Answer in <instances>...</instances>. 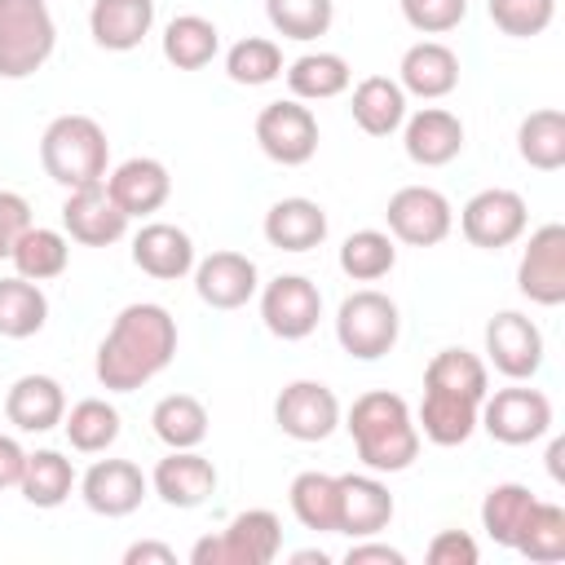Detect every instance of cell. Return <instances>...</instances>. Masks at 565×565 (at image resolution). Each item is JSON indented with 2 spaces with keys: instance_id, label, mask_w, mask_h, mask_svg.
<instances>
[{
  "instance_id": "ffe728a7",
  "label": "cell",
  "mask_w": 565,
  "mask_h": 565,
  "mask_svg": "<svg viewBox=\"0 0 565 565\" xmlns=\"http://www.w3.org/2000/svg\"><path fill=\"white\" fill-rule=\"evenodd\" d=\"M393 512H397V503H393L388 486L375 472H344L340 477V525H335V534L375 539L393 521Z\"/></svg>"
},
{
  "instance_id": "e0dca14e",
  "label": "cell",
  "mask_w": 565,
  "mask_h": 565,
  "mask_svg": "<svg viewBox=\"0 0 565 565\" xmlns=\"http://www.w3.org/2000/svg\"><path fill=\"white\" fill-rule=\"evenodd\" d=\"M402 146L406 159L419 168H446L463 150V119L446 106H424L402 119Z\"/></svg>"
},
{
  "instance_id": "4dcf8cb0",
  "label": "cell",
  "mask_w": 565,
  "mask_h": 565,
  "mask_svg": "<svg viewBox=\"0 0 565 565\" xmlns=\"http://www.w3.org/2000/svg\"><path fill=\"white\" fill-rule=\"evenodd\" d=\"M13 269L31 282H49L57 274H66L71 265V238L62 230H49V225H26L9 252Z\"/></svg>"
},
{
  "instance_id": "f546056e",
  "label": "cell",
  "mask_w": 565,
  "mask_h": 565,
  "mask_svg": "<svg viewBox=\"0 0 565 565\" xmlns=\"http://www.w3.org/2000/svg\"><path fill=\"white\" fill-rule=\"evenodd\" d=\"M221 53V31L203 13H177L163 26V57L177 71H203Z\"/></svg>"
},
{
  "instance_id": "f1b7e54d",
  "label": "cell",
  "mask_w": 565,
  "mask_h": 565,
  "mask_svg": "<svg viewBox=\"0 0 565 565\" xmlns=\"http://www.w3.org/2000/svg\"><path fill=\"white\" fill-rule=\"evenodd\" d=\"M287 503L296 512V521L313 534H335L340 525V477L331 472H296L291 477V490H287Z\"/></svg>"
},
{
  "instance_id": "4fadbf2b",
  "label": "cell",
  "mask_w": 565,
  "mask_h": 565,
  "mask_svg": "<svg viewBox=\"0 0 565 565\" xmlns=\"http://www.w3.org/2000/svg\"><path fill=\"white\" fill-rule=\"evenodd\" d=\"M62 230L71 243L79 247H110L128 234V212L110 199L106 181H93V185H79V190H66V203H62Z\"/></svg>"
},
{
  "instance_id": "ee69618b",
  "label": "cell",
  "mask_w": 565,
  "mask_h": 565,
  "mask_svg": "<svg viewBox=\"0 0 565 565\" xmlns=\"http://www.w3.org/2000/svg\"><path fill=\"white\" fill-rule=\"evenodd\" d=\"M486 9H490V22L512 40L543 35L556 18V0H486Z\"/></svg>"
},
{
  "instance_id": "9c48e42d",
  "label": "cell",
  "mask_w": 565,
  "mask_h": 565,
  "mask_svg": "<svg viewBox=\"0 0 565 565\" xmlns=\"http://www.w3.org/2000/svg\"><path fill=\"white\" fill-rule=\"evenodd\" d=\"M256 146L282 163V168H300L318 154V119L305 102L296 97H282V102H269L260 106L256 115Z\"/></svg>"
},
{
  "instance_id": "44dd1931",
  "label": "cell",
  "mask_w": 565,
  "mask_h": 565,
  "mask_svg": "<svg viewBox=\"0 0 565 565\" xmlns=\"http://www.w3.org/2000/svg\"><path fill=\"white\" fill-rule=\"evenodd\" d=\"M132 265L159 282L185 278L194 269V238L172 221H150L132 234Z\"/></svg>"
},
{
  "instance_id": "8fae6325",
  "label": "cell",
  "mask_w": 565,
  "mask_h": 565,
  "mask_svg": "<svg viewBox=\"0 0 565 565\" xmlns=\"http://www.w3.org/2000/svg\"><path fill=\"white\" fill-rule=\"evenodd\" d=\"M516 287L525 300L556 309L565 305V225L547 221L530 234L521 260H516Z\"/></svg>"
},
{
  "instance_id": "b9f144b4",
  "label": "cell",
  "mask_w": 565,
  "mask_h": 565,
  "mask_svg": "<svg viewBox=\"0 0 565 565\" xmlns=\"http://www.w3.org/2000/svg\"><path fill=\"white\" fill-rule=\"evenodd\" d=\"M225 75L243 88H260V84H274L282 75V49L265 35H247L238 44H230L225 53Z\"/></svg>"
},
{
  "instance_id": "1f68e13d",
  "label": "cell",
  "mask_w": 565,
  "mask_h": 565,
  "mask_svg": "<svg viewBox=\"0 0 565 565\" xmlns=\"http://www.w3.org/2000/svg\"><path fill=\"white\" fill-rule=\"evenodd\" d=\"M349 79H353L349 62L340 53H327V49L300 53L287 66V88H291L296 102H331V97H340L349 88Z\"/></svg>"
},
{
  "instance_id": "ba28073f",
  "label": "cell",
  "mask_w": 565,
  "mask_h": 565,
  "mask_svg": "<svg viewBox=\"0 0 565 565\" xmlns=\"http://www.w3.org/2000/svg\"><path fill=\"white\" fill-rule=\"evenodd\" d=\"M388 234L406 247H437L450 230H455V207L441 190L433 185H402L393 190L388 207H384Z\"/></svg>"
},
{
  "instance_id": "c3c4849f",
  "label": "cell",
  "mask_w": 565,
  "mask_h": 565,
  "mask_svg": "<svg viewBox=\"0 0 565 565\" xmlns=\"http://www.w3.org/2000/svg\"><path fill=\"white\" fill-rule=\"evenodd\" d=\"M349 565H406V552L402 547H388V543H371V539H358L349 552H344Z\"/></svg>"
},
{
  "instance_id": "2e32d148",
  "label": "cell",
  "mask_w": 565,
  "mask_h": 565,
  "mask_svg": "<svg viewBox=\"0 0 565 565\" xmlns=\"http://www.w3.org/2000/svg\"><path fill=\"white\" fill-rule=\"evenodd\" d=\"M150 481L132 459H97L84 477H79V494L88 503V512L97 516H128L141 508Z\"/></svg>"
},
{
  "instance_id": "d590c367",
  "label": "cell",
  "mask_w": 565,
  "mask_h": 565,
  "mask_svg": "<svg viewBox=\"0 0 565 565\" xmlns=\"http://www.w3.org/2000/svg\"><path fill=\"white\" fill-rule=\"evenodd\" d=\"M18 490L31 508H62L75 490V463L62 450H35V455H26Z\"/></svg>"
},
{
  "instance_id": "7c38bea8",
  "label": "cell",
  "mask_w": 565,
  "mask_h": 565,
  "mask_svg": "<svg viewBox=\"0 0 565 565\" xmlns=\"http://www.w3.org/2000/svg\"><path fill=\"white\" fill-rule=\"evenodd\" d=\"M274 424L291 441H327L340 428V397L322 380H291L274 402Z\"/></svg>"
},
{
  "instance_id": "bcb514c9",
  "label": "cell",
  "mask_w": 565,
  "mask_h": 565,
  "mask_svg": "<svg viewBox=\"0 0 565 565\" xmlns=\"http://www.w3.org/2000/svg\"><path fill=\"white\" fill-rule=\"evenodd\" d=\"M477 539L463 530H441L428 543V565H477Z\"/></svg>"
},
{
  "instance_id": "7bdbcfd3",
  "label": "cell",
  "mask_w": 565,
  "mask_h": 565,
  "mask_svg": "<svg viewBox=\"0 0 565 565\" xmlns=\"http://www.w3.org/2000/svg\"><path fill=\"white\" fill-rule=\"evenodd\" d=\"M265 18L282 40H318L331 31L335 0H265Z\"/></svg>"
},
{
  "instance_id": "8992f818",
  "label": "cell",
  "mask_w": 565,
  "mask_h": 565,
  "mask_svg": "<svg viewBox=\"0 0 565 565\" xmlns=\"http://www.w3.org/2000/svg\"><path fill=\"white\" fill-rule=\"evenodd\" d=\"M282 547V521L269 508L238 512L221 534H207L190 547L194 565H269Z\"/></svg>"
},
{
  "instance_id": "d4e9b609",
  "label": "cell",
  "mask_w": 565,
  "mask_h": 565,
  "mask_svg": "<svg viewBox=\"0 0 565 565\" xmlns=\"http://www.w3.org/2000/svg\"><path fill=\"white\" fill-rule=\"evenodd\" d=\"M154 26V0H93L88 35L106 53H132Z\"/></svg>"
},
{
  "instance_id": "816d5d0a",
  "label": "cell",
  "mask_w": 565,
  "mask_h": 565,
  "mask_svg": "<svg viewBox=\"0 0 565 565\" xmlns=\"http://www.w3.org/2000/svg\"><path fill=\"white\" fill-rule=\"evenodd\" d=\"M561 455H565V441L556 437V441L547 446V472H552V481H561V477H565V472H561Z\"/></svg>"
},
{
  "instance_id": "7a4b0ae2",
  "label": "cell",
  "mask_w": 565,
  "mask_h": 565,
  "mask_svg": "<svg viewBox=\"0 0 565 565\" xmlns=\"http://www.w3.org/2000/svg\"><path fill=\"white\" fill-rule=\"evenodd\" d=\"M344 428H349L366 472H406L419 455L415 415H411L406 397H397L388 388H371V393L353 397Z\"/></svg>"
},
{
  "instance_id": "5bb4252c",
  "label": "cell",
  "mask_w": 565,
  "mask_h": 565,
  "mask_svg": "<svg viewBox=\"0 0 565 565\" xmlns=\"http://www.w3.org/2000/svg\"><path fill=\"white\" fill-rule=\"evenodd\" d=\"M260 318H265L269 335H278V340H305V335H313V327L322 318V291H318V282H309L305 274H278L260 291Z\"/></svg>"
},
{
  "instance_id": "74e56055",
  "label": "cell",
  "mask_w": 565,
  "mask_h": 565,
  "mask_svg": "<svg viewBox=\"0 0 565 565\" xmlns=\"http://www.w3.org/2000/svg\"><path fill=\"white\" fill-rule=\"evenodd\" d=\"M424 388H446V393H459L468 402H481L490 393V371L468 349H441L424 366Z\"/></svg>"
},
{
  "instance_id": "603a6c76",
  "label": "cell",
  "mask_w": 565,
  "mask_h": 565,
  "mask_svg": "<svg viewBox=\"0 0 565 565\" xmlns=\"http://www.w3.org/2000/svg\"><path fill=\"white\" fill-rule=\"evenodd\" d=\"M106 190H110V199H115V203L128 212V221H132V216H150V212H159V207L168 203L172 177H168V168H163L159 159L132 154V159H124V163L106 177Z\"/></svg>"
},
{
  "instance_id": "f6af8a7d",
  "label": "cell",
  "mask_w": 565,
  "mask_h": 565,
  "mask_svg": "<svg viewBox=\"0 0 565 565\" xmlns=\"http://www.w3.org/2000/svg\"><path fill=\"white\" fill-rule=\"evenodd\" d=\"M402 4V18L419 31V35H446L463 22L468 13V0H397Z\"/></svg>"
},
{
  "instance_id": "60d3db41",
  "label": "cell",
  "mask_w": 565,
  "mask_h": 565,
  "mask_svg": "<svg viewBox=\"0 0 565 565\" xmlns=\"http://www.w3.org/2000/svg\"><path fill=\"white\" fill-rule=\"evenodd\" d=\"M530 508H534L530 486H521V481L490 486L486 499H481V530H486L499 547H512V543H516V530H521L525 516H530Z\"/></svg>"
},
{
  "instance_id": "3957f363",
  "label": "cell",
  "mask_w": 565,
  "mask_h": 565,
  "mask_svg": "<svg viewBox=\"0 0 565 565\" xmlns=\"http://www.w3.org/2000/svg\"><path fill=\"white\" fill-rule=\"evenodd\" d=\"M110 141L93 115H57L40 137V163L62 190L106 181Z\"/></svg>"
},
{
  "instance_id": "681fc988",
  "label": "cell",
  "mask_w": 565,
  "mask_h": 565,
  "mask_svg": "<svg viewBox=\"0 0 565 565\" xmlns=\"http://www.w3.org/2000/svg\"><path fill=\"white\" fill-rule=\"evenodd\" d=\"M22 468H26V450L18 446V437L0 433V490L18 486L22 481Z\"/></svg>"
},
{
  "instance_id": "ab89813d",
  "label": "cell",
  "mask_w": 565,
  "mask_h": 565,
  "mask_svg": "<svg viewBox=\"0 0 565 565\" xmlns=\"http://www.w3.org/2000/svg\"><path fill=\"white\" fill-rule=\"evenodd\" d=\"M397 265V243L384 230H353L340 243V269L353 282H380L384 274H393Z\"/></svg>"
},
{
  "instance_id": "f907efd6",
  "label": "cell",
  "mask_w": 565,
  "mask_h": 565,
  "mask_svg": "<svg viewBox=\"0 0 565 565\" xmlns=\"http://www.w3.org/2000/svg\"><path fill=\"white\" fill-rule=\"evenodd\" d=\"M150 561H154V565H177V552H172L168 543H150V539H146V543H132V547L124 552V565H150Z\"/></svg>"
},
{
  "instance_id": "e575fe53",
  "label": "cell",
  "mask_w": 565,
  "mask_h": 565,
  "mask_svg": "<svg viewBox=\"0 0 565 565\" xmlns=\"http://www.w3.org/2000/svg\"><path fill=\"white\" fill-rule=\"evenodd\" d=\"M49 322V296L40 282L13 274L0 278V335L4 340H26L35 331H44Z\"/></svg>"
},
{
  "instance_id": "277c9868",
  "label": "cell",
  "mask_w": 565,
  "mask_h": 565,
  "mask_svg": "<svg viewBox=\"0 0 565 565\" xmlns=\"http://www.w3.org/2000/svg\"><path fill=\"white\" fill-rule=\"evenodd\" d=\"M57 49V22L49 0H0V75L26 79Z\"/></svg>"
},
{
  "instance_id": "6da1fadb",
  "label": "cell",
  "mask_w": 565,
  "mask_h": 565,
  "mask_svg": "<svg viewBox=\"0 0 565 565\" xmlns=\"http://www.w3.org/2000/svg\"><path fill=\"white\" fill-rule=\"evenodd\" d=\"M177 358V318L154 300H132L115 313L106 340L97 344V384L110 393H132L150 384Z\"/></svg>"
},
{
  "instance_id": "4316f807",
  "label": "cell",
  "mask_w": 565,
  "mask_h": 565,
  "mask_svg": "<svg viewBox=\"0 0 565 565\" xmlns=\"http://www.w3.org/2000/svg\"><path fill=\"white\" fill-rule=\"evenodd\" d=\"M477 415H481V402H468V397L446 393V388H424L415 428L433 446H463L477 433Z\"/></svg>"
},
{
  "instance_id": "7dc6e473",
  "label": "cell",
  "mask_w": 565,
  "mask_h": 565,
  "mask_svg": "<svg viewBox=\"0 0 565 565\" xmlns=\"http://www.w3.org/2000/svg\"><path fill=\"white\" fill-rule=\"evenodd\" d=\"M26 225H31V203L13 190H0V256L13 252V243Z\"/></svg>"
},
{
  "instance_id": "836d02e7",
  "label": "cell",
  "mask_w": 565,
  "mask_h": 565,
  "mask_svg": "<svg viewBox=\"0 0 565 565\" xmlns=\"http://www.w3.org/2000/svg\"><path fill=\"white\" fill-rule=\"evenodd\" d=\"M150 428L168 450H194L207 437V406L190 393H168L154 402Z\"/></svg>"
},
{
  "instance_id": "52a82bcc",
  "label": "cell",
  "mask_w": 565,
  "mask_h": 565,
  "mask_svg": "<svg viewBox=\"0 0 565 565\" xmlns=\"http://www.w3.org/2000/svg\"><path fill=\"white\" fill-rule=\"evenodd\" d=\"M477 424L503 446H530V441L552 433V402H547V393L512 380V388H499V393L481 397Z\"/></svg>"
},
{
  "instance_id": "d6986e66",
  "label": "cell",
  "mask_w": 565,
  "mask_h": 565,
  "mask_svg": "<svg viewBox=\"0 0 565 565\" xmlns=\"http://www.w3.org/2000/svg\"><path fill=\"white\" fill-rule=\"evenodd\" d=\"M150 490L168 508H199L216 494V463L199 450H168L150 472Z\"/></svg>"
},
{
  "instance_id": "cb8c5ba5",
  "label": "cell",
  "mask_w": 565,
  "mask_h": 565,
  "mask_svg": "<svg viewBox=\"0 0 565 565\" xmlns=\"http://www.w3.org/2000/svg\"><path fill=\"white\" fill-rule=\"evenodd\" d=\"M397 84L402 93L411 97H424V102H437L446 93H455L459 84V57L450 44L441 40H419L402 53V66H397Z\"/></svg>"
},
{
  "instance_id": "f35d334b",
  "label": "cell",
  "mask_w": 565,
  "mask_h": 565,
  "mask_svg": "<svg viewBox=\"0 0 565 565\" xmlns=\"http://www.w3.org/2000/svg\"><path fill=\"white\" fill-rule=\"evenodd\" d=\"M512 552H521L525 561H539V565H556V561H565V508H561V503H543V499H534L525 525L516 530Z\"/></svg>"
},
{
  "instance_id": "8d00e7d4",
  "label": "cell",
  "mask_w": 565,
  "mask_h": 565,
  "mask_svg": "<svg viewBox=\"0 0 565 565\" xmlns=\"http://www.w3.org/2000/svg\"><path fill=\"white\" fill-rule=\"evenodd\" d=\"M62 428L79 455H106L119 441V411L106 397H84L62 415Z\"/></svg>"
},
{
  "instance_id": "30bf717a",
  "label": "cell",
  "mask_w": 565,
  "mask_h": 565,
  "mask_svg": "<svg viewBox=\"0 0 565 565\" xmlns=\"http://www.w3.org/2000/svg\"><path fill=\"white\" fill-rule=\"evenodd\" d=\"M530 225V212H525V199L508 185H490V190H477L463 212H459V230L472 247H486V252H499V247H512Z\"/></svg>"
},
{
  "instance_id": "f5cc1de1",
  "label": "cell",
  "mask_w": 565,
  "mask_h": 565,
  "mask_svg": "<svg viewBox=\"0 0 565 565\" xmlns=\"http://www.w3.org/2000/svg\"><path fill=\"white\" fill-rule=\"evenodd\" d=\"M291 561H296V565H327L331 556H327L322 547H305V552H291Z\"/></svg>"
},
{
  "instance_id": "5b68a950",
  "label": "cell",
  "mask_w": 565,
  "mask_h": 565,
  "mask_svg": "<svg viewBox=\"0 0 565 565\" xmlns=\"http://www.w3.org/2000/svg\"><path fill=\"white\" fill-rule=\"evenodd\" d=\"M397 335H402V313H397L393 296H384L375 287H362V291L340 300V309H335V340H340V349L349 358L375 362V358L393 353Z\"/></svg>"
},
{
  "instance_id": "9a60e30c",
  "label": "cell",
  "mask_w": 565,
  "mask_h": 565,
  "mask_svg": "<svg viewBox=\"0 0 565 565\" xmlns=\"http://www.w3.org/2000/svg\"><path fill=\"white\" fill-rule=\"evenodd\" d=\"M486 358L508 380H530L543 366V331L534 318L503 309L486 322Z\"/></svg>"
},
{
  "instance_id": "d6a6232c",
  "label": "cell",
  "mask_w": 565,
  "mask_h": 565,
  "mask_svg": "<svg viewBox=\"0 0 565 565\" xmlns=\"http://www.w3.org/2000/svg\"><path fill=\"white\" fill-rule=\"evenodd\" d=\"M516 154L539 172L565 168V110H556V106L530 110L516 128Z\"/></svg>"
},
{
  "instance_id": "7402d4cb",
  "label": "cell",
  "mask_w": 565,
  "mask_h": 565,
  "mask_svg": "<svg viewBox=\"0 0 565 565\" xmlns=\"http://www.w3.org/2000/svg\"><path fill=\"white\" fill-rule=\"evenodd\" d=\"M66 415V393L53 375H18L4 393V419L18 428V433H49L57 428Z\"/></svg>"
},
{
  "instance_id": "484cf974",
  "label": "cell",
  "mask_w": 565,
  "mask_h": 565,
  "mask_svg": "<svg viewBox=\"0 0 565 565\" xmlns=\"http://www.w3.org/2000/svg\"><path fill=\"white\" fill-rule=\"evenodd\" d=\"M260 230H265V243L278 247V252H313L327 238V212H322V203H313L305 194H291V199H278L265 212Z\"/></svg>"
},
{
  "instance_id": "83f0119b",
  "label": "cell",
  "mask_w": 565,
  "mask_h": 565,
  "mask_svg": "<svg viewBox=\"0 0 565 565\" xmlns=\"http://www.w3.org/2000/svg\"><path fill=\"white\" fill-rule=\"evenodd\" d=\"M349 110H353V124L366 137H388L406 119V93L388 75H366V79H358V88L349 97Z\"/></svg>"
},
{
  "instance_id": "ac0fdd59",
  "label": "cell",
  "mask_w": 565,
  "mask_h": 565,
  "mask_svg": "<svg viewBox=\"0 0 565 565\" xmlns=\"http://www.w3.org/2000/svg\"><path fill=\"white\" fill-rule=\"evenodd\" d=\"M260 287L256 260L243 252H212L194 260V291L212 309H243Z\"/></svg>"
}]
</instances>
